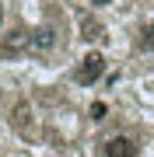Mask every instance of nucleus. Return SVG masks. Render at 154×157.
Instances as JSON below:
<instances>
[{
  "label": "nucleus",
  "mask_w": 154,
  "mask_h": 157,
  "mask_svg": "<svg viewBox=\"0 0 154 157\" xmlns=\"http://www.w3.org/2000/svg\"><path fill=\"white\" fill-rule=\"evenodd\" d=\"M102 73H105V56H102V52H88V56L81 59V67L74 70V80L88 87V84H95Z\"/></svg>",
  "instance_id": "nucleus-1"
},
{
  "label": "nucleus",
  "mask_w": 154,
  "mask_h": 157,
  "mask_svg": "<svg viewBox=\"0 0 154 157\" xmlns=\"http://www.w3.org/2000/svg\"><path fill=\"white\" fill-rule=\"evenodd\" d=\"M28 42H32V32L14 28V32L4 39V45H0V56H18V52H28Z\"/></svg>",
  "instance_id": "nucleus-2"
},
{
  "label": "nucleus",
  "mask_w": 154,
  "mask_h": 157,
  "mask_svg": "<svg viewBox=\"0 0 154 157\" xmlns=\"http://www.w3.org/2000/svg\"><path fill=\"white\" fill-rule=\"evenodd\" d=\"M105 157H140V147L130 136H112L105 140Z\"/></svg>",
  "instance_id": "nucleus-3"
},
{
  "label": "nucleus",
  "mask_w": 154,
  "mask_h": 157,
  "mask_svg": "<svg viewBox=\"0 0 154 157\" xmlns=\"http://www.w3.org/2000/svg\"><path fill=\"white\" fill-rule=\"evenodd\" d=\"M56 45V28L53 25H42V28L32 32V42H28V52H49Z\"/></svg>",
  "instance_id": "nucleus-4"
},
{
  "label": "nucleus",
  "mask_w": 154,
  "mask_h": 157,
  "mask_svg": "<svg viewBox=\"0 0 154 157\" xmlns=\"http://www.w3.org/2000/svg\"><path fill=\"white\" fill-rule=\"evenodd\" d=\"M25 119H32V112H28V105L21 101V105L14 108V129H18L21 136H28V126H25Z\"/></svg>",
  "instance_id": "nucleus-5"
},
{
  "label": "nucleus",
  "mask_w": 154,
  "mask_h": 157,
  "mask_svg": "<svg viewBox=\"0 0 154 157\" xmlns=\"http://www.w3.org/2000/svg\"><path fill=\"white\" fill-rule=\"evenodd\" d=\"M81 35H84L88 42H91V39H102V25L91 21V17H84V21H81Z\"/></svg>",
  "instance_id": "nucleus-6"
},
{
  "label": "nucleus",
  "mask_w": 154,
  "mask_h": 157,
  "mask_svg": "<svg viewBox=\"0 0 154 157\" xmlns=\"http://www.w3.org/2000/svg\"><path fill=\"white\" fill-rule=\"evenodd\" d=\"M140 45H144V49H154V25H147V28H144V39H140Z\"/></svg>",
  "instance_id": "nucleus-7"
},
{
  "label": "nucleus",
  "mask_w": 154,
  "mask_h": 157,
  "mask_svg": "<svg viewBox=\"0 0 154 157\" xmlns=\"http://www.w3.org/2000/svg\"><path fill=\"white\" fill-rule=\"evenodd\" d=\"M91 119H95V122H98V119H105V105H102V101H95V105H91Z\"/></svg>",
  "instance_id": "nucleus-8"
},
{
  "label": "nucleus",
  "mask_w": 154,
  "mask_h": 157,
  "mask_svg": "<svg viewBox=\"0 0 154 157\" xmlns=\"http://www.w3.org/2000/svg\"><path fill=\"white\" fill-rule=\"evenodd\" d=\"M0 21H4V4H0Z\"/></svg>",
  "instance_id": "nucleus-9"
},
{
  "label": "nucleus",
  "mask_w": 154,
  "mask_h": 157,
  "mask_svg": "<svg viewBox=\"0 0 154 157\" xmlns=\"http://www.w3.org/2000/svg\"><path fill=\"white\" fill-rule=\"evenodd\" d=\"M91 4H109V0H91Z\"/></svg>",
  "instance_id": "nucleus-10"
}]
</instances>
